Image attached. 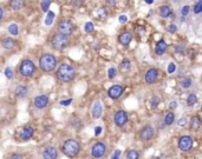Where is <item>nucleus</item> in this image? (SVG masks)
<instances>
[{"label": "nucleus", "instance_id": "1", "mask_svg": "<svg viewBox=\"0 0 202 159\" xmlns=\"http://www.w3.org/2000/svg\"><path fill=\"white\" fill-rule=\"evenodd\" d=\"M76 77V70L72 65L69 64H62L57 70V78L63 83H69Z\"/></svg>", "mask_w": 202, "mask_h": 159}, {"label": "nucleus", "instance_id": "2", "mask_svg": "<svg viewBox=\"0 0 202 159\" xmlns=\"http://www.w3.org/2000/svg\"><path fill=\"white\" fill-rule=\"evenodd\" d=\"M62 150H63V152H64L65 156L70 157V158H73V157H76V156L79 153V151H81V145H79V143H78L77 140H75V139H67V140L64 142Z\"/></svg>", "mask_w": 202, "mask_h": 159}, {"label": "nucleus", "instance_id": "3", "mask_svg": "<svg viewBox=\"0 0 202 159\" xmlns=\"http://www.w3.org/2000/svg\"><path fill=\"white\" fill-rule=\"evenodd\" d=\"M57 66V59L53 54L46 53L44 55H41L39 59V67L44 72H51L53 71Z\"/></svg>", "mask_w": 202, "mask_h": 159}, {"label": "nucleus", "instance_id": "4", "mask_svg": "<svg viewBox=\"0 0 202 159\" xmlns=\"http://www.w3.org/2000/svg\"><path fill=\"white\" fill-rule=\"evenodd\" d=\"M36 71V65L32 60L25 59L21 61L20 66H19V72L23 77H31Z\"/></svg>", "mask_w": 202, "mask_h": 159}, {"label": "nucleus", "instance_id": "5", "mask_svg": "<svg viewBox=\"0 0 202 159\" xmlns=\"http://www.w3.org/2000/svg\"><path fill=\"white\" fill-rule=\"evenodd\" d=\"M51 42H52V46H53L56 50L62 51V50H64V48L67 47V45H69V38L65 37V36H63V34L57 33V34L53 36Z\"/></svg>", "mask_w": 202, "mask_h": 159}, {"label": "nucleus", "instance_id": "6", "mask_svg": "<svg viewBox=\"0 0 202 159\" xmlns=\"http://www.w3.org/2000/svg\"><path fill=\"white\" fill-rule=\"evenodd\" d=\"M177 145H178V148H180L181 151L187 152V151H189V150L193 147L194 140H193V138L189 137V136H182V137H180Z\"/></svg>", "mask_w": 202, "mask_h": 159}, {"label": "nucleus", "instance_id": "7", "mask_svg": "<svg viewBox=\"0 0 202 159\" xmlns=\"http://www.w3.org/2000/svg\"><path fill=\"white\" fill-rule=\"evenodd\" d=\"M73 32V25L70 20H63L59 23L58 25V33L63 34V36H70Z\"/></svg>", "mask_w": 202, "mask_h": 159}, {"label": "nucleus", "instance_id": "8", "mask_svg": "<svg viewBox=\"0 0 202 159\" xmlns=\"http://www.w3.org/2000/svg\"><path fill=\"white\" fill-rule=\"evenodd\" d=\"M107 152V146L103 143H96L91 148V154L94 158H102Z\"/></svg>", "mask_w": 202, "mask_h": 159}, {"label": "nucleus", "instance_id": "9", "mask_svg": "<svg viewBox=\"0 0 202 159\" xmlns=\"http://www.w3.org/2000/svg\"><path fill=\"white\" fill-rule=\"evenodd\" d=\"M114 121H115V124L118 126V127H122V126H124L125 124H127V121H128V113L125 112V111H117L116 113H115V116H114Z\"/></svg>", "mask_w": 202, "mask_h": 159}, {"label": "nucleus", "instance_id": "10", "mask_svg": "<svg viewBox=\"0 0 202 159\" xmlns=\"http://www.w3.org/2000/svg\"><path fill=\"white\" fill-rule=\"evenodd\" d=\"M155 134V130L151 125H146L144 127H142V130L139 131V138L143 142H147L149 139H151Z\"/></svg>", "mask_w": 202, "mask_h": 159}, {"label": "nucleus", "instance_id": "11", "mask_svg": "<svg viewBox=\"0 0 202 159\" xmlns=\"http://www.w3.org/2000/svg\"><path fill=\"white\" fill-rule=\"evenodd\" d=\"M33 104H34V106H36L37 108L43 110V108H45L46 106L49 105V97H47V95H45V94L38 95V97H36V98H34Z\"/></svg>", "mask_w": 202, "mask_h": 159}, {"label": "nucleus", "instance_id": "12", "mask_svg": "<svg viewBox=\"0 0 202 159\" xmlns=\"http://www.w3.org/2000/svg\"><path fill=\"white\" fill-rule=\"evenodd\" d=\"M123 91H124V90H123V87H122L121 85H114V86H111V87L109 89L108 94L111 99H118L122 95Z\"/></svg>", "mask_w": 202, "mask_h": 159}, {"label": "nucleus", "instance_id": "13", "mask_svg": "<svg viewBox=\"0 0 202 159\" xmlns=\"http://www.w3.org/2000/svg\"><path fill=\"white\" fill-rule=\"evenodd\" d=\"M159 78V71L156 68H150L146 73V83L147 84H152Z\"/></svg>", "mask_w": 202, "mask_h": 159}, {"label": "nucleus", "instance_id": "14", "mask_svg": "<svg viewBox=\"0 0 202 159\" xmlns=\"http://www.w3.org/2000/svg\"><path fill=\"white\" fill-rule=\"evenodd\" d=\"M43 156H44V159H57L58 152H57L56 147H53V146H47V147H45V150H44V152H43Z\"/></svg>", "mask_w": 202, "mask_h": 159}, {"label": "nucleus", "instance_id": "15", "mask_svg": "<svg viewBox=\"0 0 202 159\" xmlns=\"http://www.w3.org/2000/svg\"><path fill=\"white\" fill-rule=\"evenodd\" d=\"M33 133H34V129L31 125H26V126L23 127V130L20 132V137H21L23 140H28L33 136Z\"/></svg>", "mask_w": 202, "mask_h": 159}, {"label": "nucleus", "instance_id": "16", "mask_svg": "<svg viewBox=\"0 0 202 159\" xmlns=\"http://www.w3.org/2000/svg\"><path fill=\"white\" fill-rule=\"evenodd\" d=\"M102 112H103V108H102L101 101H95L94 106H92V117H94L95 119L101 118Z\"/></svg>", "mask_w": 202, "mask_h": 159}, {"label": "nucleus", "instance_id": "17", "mask_svg": "<svg viewBox=\"0 0 202 159\" xmlns=\"http://www.w3.org/2000/svg\"><path fill=\"white\" fill-rule=\"evenodd\" d=\"M131 39H133V37H131V34L128 33V32H123L121 36L118 37V41L121 42L123 46H128V45L130 44Z\"/></svg>", "mask_w": 202, "mask_h": 159}, {"label": "nucleus", "instance_id": "18", "mask_svg": "<svg viewBox=\"0 0 202 159\" xmlns=\"http://www.w3.org/2000/svg\"><path fill=\"white\" fill-rule=\"evenodd\" d=\"M167 42L164 41V40H160V41H157V44H156V47H155V51L156 53L159 54V55H162L163 53L167 51Z\"/></svg>", "mask_w": 202, "mask_h": 159}, {"label": "nucleus", "instance_id": "19", "mask_svg": "<svg viewBox=\"0 0 202 159\" xmlns=\"http://www.w3.org/2000/svg\"><path fill=\"white\" fill-rule=\"evenodd\" d=\"M200 126H201V119H200V117L199 116L191 117V119H190V127H191V130L197 131L200 129Z\"/></svg>", "mask_w": 202, "mask_h": 159}, {"label": "nucleus", "instance_id": "20", "mask_svg": "<svg viewBox=\"0 0 202 159\" xmlns=\"http://www.w3.org/2000/svg\"><path fill=\"white\" fill-rule=\"evenodd\" d=\"M1 45H2V47L6 48V50H12L14 46H15V41H14L13 39H11V38H6V39L2 40Z\"/></svg>", "mask_w": 202, "mask_h": 159}, {"label": "nucleus", "instance_id": "21", "mask_svg": "<svg viewBox=\"0 0 202 159\" xmlns=\"http://www.w3.org/2000/svg\"><path fill=\"white\" fill-rule=\"evenodd\" d=\"M27 94V87L26 86H23V85H20V86H18L17 87V90H15V95L18 97V98H25Z\"/></svg>", "mask_w": 202, "mask_h": 159}, {"label": "nucleus", "instance_id": "22", "mask_svg": "<svg viewBox=\"0 0 202 159\" xmlns=\"http://www.w3.org/2000/svg\"><path fill=\"white\" fill-rule=\"evenodd\" d=\"M160 15L162 18H168L172 15V8L169 6H161L160 7Z\"/></svg>", "mask_w": 202, "mask_h": 159}, {"label": "nucleus", "instance_id": "23", "mask_svg": "<svg viewBox=\"0 0 202 159\" xmlns=\"http://www.w3.org/2000/svg\"><path fill=\"white\" fill-rule=\"evenodd\" d=\"M127 159H139V153L137 150H129L127 152Z\"/></svg>", "mask_w": 202, "mask_h": 159}, {"label": "nucleus", "instance_id": "24", "mask_svg": "<svg viewBox=\"0 0 202 159\" xmlns=\"http://www.w3.org/2000/svg\"><path fill=\"white\" fill-rule=\"evenodd\" d=\"M10 6L12 7V10H20V8H23L24 2L19 1V0H13V1H10Z\"/></svg>", "mask_w": 202, "mask_h": 159}, {"label": "nucleus", "instance_id": "25", "mask_svg": "<svg viewBox=\"0 0 202 159\" xmlns=\"http://www.w3.org/2000/svg\"><path fill=\"white\" fill-rule=\"evenodd\" d=\"M196 103H197V97H196V94H194V93L189 94L188 98H187V105L193 106V105H195Z\"/></svg>", "mask_w": 202, "mask_h": 159}, {"label": "nucleus", "instance_id": "26", "mask_svg": "<svg viewBox=\"0 0 202 159\" xmlns=\"http://www.w3.org/2000/svg\"><path fill=\"white\" fill-rule=\"evenodd\" d=\"M174 120H175V114H174L173 112H168V113L165 114V119H164V121H165L167 125H172V124L174 123Z\"/></svg>", "mask_w": 202, "mask_h": 159}, {"label": "nucleus", "instance_id": "27", "mask_svg": "<svg viewBox=\"0 0 202 159\" xmlns=\"http://www.w3.org/2000/svg\"><path fill=\"white\" fill-rule=\"evenodd\" d=\"M53 20H54V13L53 12H47V17L45 19V25H47V26L52 25Z\"/></svg>", "mask_w": 202, "mask_h": 159}, {"label": "nucleus", "instance_id": "28", "mask_svg": "<svg viewBox=\"0 0 202 159\" xmlns=\"http://www.w3.org/2000/svg\"><path fill=\"white\" fill-rule=\"evenodd\" d=\"M8 32L12 34V36H17L19 33V28H18V25L17 24H11L8 26Z\"/></svg>", "mask_w": 202, "mask_h": 159}, {"label": "nucleus", "instance_id": "29", "mask_svg": "<svg viewBox=\"0 0 202 159\" xmlns=\"http://www.w3.org/2000/svg\"><path fill=\"white\" fill-rule=\"evenodd\" d=\"M193 84V80L190 79V78H186V79H183L181 81V86L183 87V89H188L190 87V85Z\"/></svg>", "mask_w": 202, "mask_h": 159}, {"label": "nucleus", "instance_id": "30", "mask_svg": "<svg viewBox=\"0 0 202 159\" xmlns=\"http://www.w3.org/2000/svg\"><path fill=\"white\" fill-rule=\"evenodd\" d=\"M43 12H49V7L51 6V1H43L40 4Z\"/></svg>", "mask_w": 202, "mask_h": 159}, {"label": "nucleus", "instance_id": "31", "mask_svg": "<svg viewBox=\"0 0 202 159\" xmlns=\"http://www.w3.org/2000/svg\"><path fill=\"white\" fill-rule=\"evenodd\" d=\"M202 11V1L200 0V1H197L196 4H195V6H194V13L199 14L201 13Z\"/></svg>", "mask_w": 202, "mask_h": 159}, {"label": "nucleus", "instance_id": "32", "mask_svg": "<svg viewBox=\"0 0 202 159\" xmlns=\"http://www.w3.org/2000/svg\"><path fill=\"white\" fill-rule=\"evenodd\" d=\"M84 30H85V32H88V33H91V32H94V30H95L94 24H92L91 21L86 23V24H85V27H84Z\"/></svg>", "mask_w": 202, "mask_h": 159}, {"label": "nucleus", "instance_id": "33", "mask_svg": "<svg viewBox=\"0 0 202 159\" xmlns=\"http://www.w3.org/2000/svg\"><path fill=\"white\" fill-rule=\"evenodd\" d=\"M117 74V70L115 68V67H110L108 71V77L110 79H114L115 78V76Z\"/></svg>", "mask_w": 202, "mask_h": 159}, {"label": "nucleus", "instance_id": "34", "mask_svg": "<svg viewBox=\"0 0 202 159\" xmlns=\"http://www.w3.org/2000/svg\"><path fill=\"white\" fill-rule=\"evenodd\" d=\"M5 76H6L7 79H12V78H13V71H12L11 67H6V70H5Z\"/></svg>", "mask_w": 202, "mask_h": 159}, {"label": "nucleus", "instance_id": "35", "mask_svg": "<svg viewBox=\"0 0 202 159\" xmlns=\"http://www.w3.org/2000/svg\"><path fill=\"white\" fill-rule=\"evenodd\" d=\"M129 67H130V60L129 59H123L121 63V68L122 70H125V68L128 70Z\"/></svg>", "mask_w": 202, "mask_h": 159}, {"label": "nucleus", "instance_id": "36", "mask_svg": "<svg viewBox=\"0 0 202 159\" xmlns=\"http://www.w3.org/2000/svg\"><path fill=\"white\" fill-rule=\"evenodd\" d=\"M159 103H160V99H159V97H152V98H151V107H152V108L157 107Z\"/></svg>", "mask_w": 202, "mask_h": 159}, {"label": "nucleus", "instance_id": "37", "mask_svg": "<svg viewBox=\"0 0 202 159\" xmlns=\"http://www.w3.org/2000/svg\"><path fill=\"white\" fill-rule=\"evenodd\" d=\"M183 51H184V45H183V44H178V45L175 47V52L183 53Z\"/></svg>", "mask_w": 202, "mask_h": 159}, {"label": "nucleus", "instance_id": "38", "mask_svg": "<svg viewBox=\"0 0 202 159\" xmlns=\"http://www.w3.org/2000/svg\"><path fill=\"white\" fill-rule=\"evenodd\" d=\"M121 154H122V151H121V150H116V151L114 152V154L111 156V159H120Z\"/></svg>", "mask_w": 202, "mask_h": 159}, {"label": "nucleus", "instance_id": "39", "mask_svg": "<svg viewBox=\"0 0 202 159\" xmlns=\"http://www.w3.org/2000/svg\"><path fill=\"white\" fill-rule=\"evenodd\" d=\"M176 70V65L174 63H170L169 65H168V73H174Z\"/></svg>", "mask_w": 202, "mask_h": 159}, {"label": "nucleus", "instance_id": "40", "mask_svg": "<svg viewBox=\"0 0 202 159\" xmlns=\"http://www.w3.org/2000/svg\"><path fill=\"white\" fill-rule=\"evenodd\" d=\"M189 10H190V7H189V6H183V7H182V10H181V14H182V17H186V15L189 13Z\"/></svg>", "mask_w": 202, "mask_h": 159}, {"label": "nucleus", "instance_id": "41", "mask_svg": "<svg viewBox=\"0 0 202 159\" xmlns=\"http://www.w3.org/2000/svg\"><path fill=\"white\" fill-rule=\"evenodd\" d=\"M167 30H168V32H170V33H174V32H176L177 31V26L176 25H169V26L167 27Z\"/></svg>", "mask_w": 202, "mask_h": 159}, {"label": "nucleus", "instance_id": "42", "mask_svg": "<svg viewBox=\"0 0 202 159\" xmlns=\"http://www.w3.org/2000/svg\"><path fill=\"white\" fill-rule=\"evenodd\" d=\"M71 103H72V99L70 98V99H66V100H62L59 104H60L62 106H67V105H70Z\"/></svg>", "mask_w": 202, "mask_h": 159}, {"label": "nucleus", "instance_id": "43", "mask_svg": "<svg viewBox=\"0 0 202 159\" xmlns=\"http://www.w3.org/2000/svg\"><path fill=\"white\" fill-rule=\"evenodd\" d=\"M177 124H178V126H184V125L187 124V119H186L184 117H182V118H180Z\"/></svg>", "mask_w": 202, "mask_h": 159}, {"label": "nucleus", "instance_id": "44", "mask_svg": "<svg viewBox=\"0 0 202 159\" xmlns=\"http://www.w3.org/2000/svg\"><path fill=\"white\" fill-rule=\"evenodd\" d=\"M98 17H99V18H101V19H104V18H105V17H107V13H105V11H104V10H103V8H102V10H99V11H98Z\"/></svg>", "mask_w": 202, "mask_h": 159}, {"label": "nucleus", "instance_id": "45", "mask_svg": "<svg viewBox=\"0 0 202 159\" xmlns=\"http://www.w3.org/2000/svg\"><path fill=\"white\" fill-rule=\"evenodd\" d=\"M118 20H120V23L124 24V23H127V21H128V17H127V15H120Z\"/></svg>", "mask_w": 202, "mask_h": 159}, {"label": "nucleus", "instance_id": "46", "mask_svg": "<svg viewBox=\"0 0 202 159\" xmlns=\"http://www.w3.org/2000/svg\"><path fill=\"white\" fill-rule=\"evenodd\" d=\"M10 159H24V157L21 156V154H19V153H14L11 156V158Z\"/></svg>", "mask_w": 202, "mask_h": 159}, {"label": "nucleus", "instance_id": "47", "mask_svg": "<svg viewBox=\"0 0 202 159\" xmlns=\"http://www.w3.org/2000/svg\"><path fill=\"white\" fill-rule=\"evenodd\" d=\"M102 133V127L101 126H97L96 129H95V136H99Z\"/></svg>", "mask_w": 202, "mask_h": 159}, {"label": "nucleus", "instance_id": "48", "mask_svg": "<svg viewBox=\"0 0 202 159\" xmlns=\"http://www.w3.org/2000/svg\"><path fill=\"white\" fill-rule=\"evenodd\" d=\"M169 107H170L172 110H173V108H176V107H177V103H176V101H172L170 105H169Z\"/></svg>", "mask_w": 202, "mask_h": 159}, {"label": "nucleus", "instance_id": "49", "mask_svg": "<svg viewBox=\"0 0 202 159\" xmlns=\"http://www.w3.org/2000/svg\"><path fill=\"white\" fill-rule=\"evenodd\" d=\"M116 4H117V1H107V5H109V6H114Z\"/></svg>", "mask_w": 202, "mask_h": 159}, {"label": "nucleus", "instance_id": "50", "mask_svg": "<svg viewBox=\"0 0 202 159\" xmlns=\"http://www.w3.org/2000/svg\"><path fill=\"white\" fill-rule=\"evenodd\" d=\"M2 17H4V11H2V8L0 7V20L2 19Z\"/></svg>", "mask_w": 202, "mask_h": 159}, {"label": "nucleus", "instance_id": "51", "mask_svg": "<svg viewBox=\"0 0 202 159\" xmlns=\"http://www.w3.org/2000/svg\"><path fill=\"white\" fill-rule=\"evenodd\" d=\"M146 4H149V5H150V4H152V1H151V0H147Z\"/></svg>", "mask_w": 202, "mask_h": 159}, {"label": "nucleus", "instance_id": "52", "mask_svg": "<svg viewBox=\"0 0 202 159\" xmlns=\"http://www.w3.org/2000/svg\"><path fill=\"white\" fill-rule=\"evenodd\" d=\"M152 159H161V158H160V157H154Z\"/></svg>", "mask_w": 202, "mask_h": 159}]
</instances>
